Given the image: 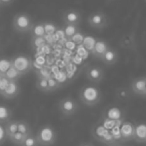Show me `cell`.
<instances>
[{"mask_svg":"<svg viewBox=\"0 0 146 146\" xmlns=\"http://www.w3.org/2000/svg\"><path fill=\"white\" fill-rule=\"evenodd\" d=\"M44 28H45V33L47 35L53 34L55 31V26L53 23H44Z\"/></svg>","mask_w":146,"mask_h":146,"instance_id":"27","label":"cell"},{"mask_svg":"<svg viewBox=\"0 0 146 146\" xmlns=\"http://www.w3.org/2000/svg\"><path fill=\"white\" fill-rule=\"evenodd\" d=\"M3 76H4V77H6L7 79L9 80V81H18V79L22 75H21L20 73H19L18 71L16 70V69L13 68V67L11 66Z\"/></svg>","mask_w":146,"mask_h":146,"instance_id":"20","label":"cell"},{"mask_svg":"<svg viewBox=\"0 0 146 146\" xmlns=\"http://www.w3.org/2000/svg\"><path fill=\"white\" fill-rule=\"evenodd\" d=\"M47 80H48V92L54 91V90L58 89L59 86H60L58 80L55 77H53V76H50L49 78H47Z\"/></svg>","mask_w":146,"mask_h":146,"instance_id":"25","label":"cell"},{"mask_svg":"<svg viewBox=\"0 0 146 146\" xmlns=\"http://www.w3.org/2000/svg\"><path fill=\"white\" fill-rule=\"evenodd\" d=\"M144 96H146V86H145V93H144Z\"/></svg>","mask_w":146,"mask_h":146,"instance_id":"32","label":"cell"},{"mask_svg":"<svg viewBox=\"0 0 146 146\" xmlns=\"http://www.w3.org/2000/svg\"><path fill=\"white\" fill-rule=\"evenodd\" d=\"M17 131L22 133L25 136L32 134V130H31L30 125L25 120H18V122H17Z\"/></svg>","mask_w":146,"mask_h":146,"instance_id":"17","label":"cell"},{"mask_svg":"<svg viewBox=\"0 0 146 146\" xmlns=\"http://www.w3.org/2000/svg\"><path fill=\"white\" fill-rule=\"evenodd\" d=\"M17 122H18V120L11 119L10 121L5 123L4 129H5V133H6L7 138L12 136L13 134H15L17 132Z\"/></svg>","mask_w":146,"mask_h":146,"instance_id":"19","label":"cell"},{"mask_svg":"<svg viewBox=\"0 0 146 146\" xmlns=\"http://www.w3.org/2000/svg\"><path fill=\"white\" fill-rule=\"evenodd\" d=\"M108 146H120L119 144H116V143H112V144H109Z\"/></svg>","mask_w":146,"mask_h":146,"instance_id":"31","label":"cell"},{"mask_svg":"<svg viewBox=\"0 0 146 146\" xmlns=\"http://www.w3.org/2000/svg\"><path fill=\"white\" fill-rule=\"evenodd\" d=\"M30 33L32 38H44V36L46 35L45 28H44V23L43 22L34 23L30 30Z\"/></svg>","mask_w":146,"mask_h":146,"instance_id":"15","label":"cell"},{"mask_svg":"<svg viewBox=\"0 0 146 146\" xmlns=\"http://www.w3.org/2000/svg\"><path fill=\"white\" fill-rule=\"evenodd\" d=\"M6 139H7V136L6 133H5L4 126H2V124H0V144H2Z\"/></svg>","mask_w":146,"mask_h":146,"instance_id":"29","label":"cell"},{"mask_svg":"<svg viewBox=\"0 0 146 146\" xmlns=\"http://www.w3.org/2000/svg\"><path fill=\"white\" fill-rule=\"evenodd\" d=\"M79 146H93L91 143H87V142H85V143H81Z\"/></svg>","mask_w":146,"mask_h":146,"instance_id":"30","label":"cell"},{"mask_svg":"<svg viewBox=\"0 0 146 146\" xmlns=\"http://www.w3.org/2000/svg\"><path fill=\"white\" fill-rule=\"evenodd\" d=\"M134 127H135V124L132 122H122L119 128V133L120 137L123 141H129V140L134 139Z\"/></svg>","mask_w":146,"mask_h":146,"instance_id":"9","label":"cell"},{"mask_svg":"<svg viewBox=\"0 0 146 146\" xmlns=\"http://www.w3.org/2000/svg\"><path fill=\"white\" fill-rule=\"evenodd\" d=\"M20 146H39L38 141H37V138L35 135L30 134V135L26 136L24 139V141L22 142Z\"/></svg>","mask_w":146,"mask_h":146,"instance_id":"23","label":"cell"},{"mask_svg":"<svg viewBox=\"0 0 146 146\" xmlns=\"http://www.w3.org/2000/svg\"><path fill=\"white\" fill-rule=\"evenodd\" d=\"M85 75L91 83L98 84L103 80L105 72L103 68L98 65H90L85 69Z\"/></svg>","mask_w":146,"mask_h":146,"instance_id":"7","label":"cell"},{"mask_svg":"<svg viewBox=\"0 0 146 146\" xmlns=\"http://www.w3.org/2000/svg\"><path fill=\"white\" fill-rule=\"evenodd\" d=\"M36 87L41 92H48V80H47V78H38L36 81Z\"/></svg>","mask_w":146,"mask_h":146,"instance_id":"24","label":"cell"},{"mask_svg":"<svg viewBox=\"0 0 146 146\" xmlns=\"http://www.w3.org/2000/svg\"><path fill=\"white\" fill-rule=\"evenodd\" d=\"M146 86V76L136 77L131 82V90L134 94L139 96H144Z\"/></svg>","mask_w":146,"mask_h":146,"instance_id":"11","label":"cell"},{"mask_svg":"<svg viewBox=\"0 0 146 146\" xmlns=\"http://www.w3.org/2000/svg\"><path fill=\"white\" fill-rule=\"evenodd\" d=\"M11 67V59L1 58L0 59V75H4Z\"/></svg>","mask_w":146,"mask_h":146,"instance_id":"22","label":"cell"},{"mask_svg":"<svg viewBox=\"0 0 146 146\" xmlns=\"http://www.w3.org/2000/svg\"><path fill=\"white\" fill-rule=\"evenodd\" d=\"M25 137L26 136L23 135L22 133H20V132L17 131L15 134H13L12 136H10V137H8L7 139L9 140L10 142H12L14 145H17V146H20L21 144H22V142L24 141Z\"/></svg>","mask_w":146,"mask_h":146,"instance_id":"21","label":"cell"},{"mask_svg":"<svg viewBox=\"0 0 146 146\" xmlns=\"http://www.w3.org/2000/svg\"><path fill=\"white\" fill-rule=\"evenodd\" d=\"M0 77H1V75H0Z\"/></svg>","mask_w":146,"mask_h":146,"instance_id":"33","label":"cell"},{"mask_svg":"<svg viewBox=\"0 0 146 146\" xmlns=\"http://www.w3.org/2000/svg\"><path fill=\"white\" fill-rule=\"evenodd\" d=\"M133 140L137 143H146V123L141 122L135 124Z\"/></svg>","mask_w":146,"mask_h":146,"instance_id":"14","label":"cell"},{"mask_svg":"<svg viewBox=\"0 0 146 146\" xmlns=\"http://www.w3.org/2000/svg\"><path fill=\"white\" fill-rule=\"evenodd\" d=\"M109 47V45L107 44L105 40L103 39H99V40L95 41L93 45V48L91 50V54L94 58L101 59L102 55L105 53V51L107 50V48Z\"/></svg>","mask_w":146,"mask_h":146,"instance_id":"13","label":"cell"},{"mask_svg":"<svg viewBox=\"0 0 146 146\" xmlns=\"http://www.w3.org/2000/svg\"><path fill=\"white\" fill-rule=\"evenodd\" d=\"M87 22L92 28L95 29H101L105 28L108 24H109V20H108L107 16L104 12L102 11H95L92 12L91 14L88 16Z\"/></svg>","mask_w":146,"mask_h":146,"instance_id":"6","label":"cell"},{"mask_svg":"<svg viewBox=\"0 0 146 146\" xmlns=\"http://www.w3.org/2000/svg\"><path fill=\"white\" fill-rule=\"evenodd\" d=\"M58 109L64 117H70V116L77 113V111L79 110V105L74 98L67 96L59 101Z\"/></svg>","mask_w":146,"mask_h":146,"instance_id":"4","label":"cell"},{"mask_svg":"<svg viewBox=\"0 0 146 146\" xmlns=\"http://www.w3.org/2000/svg\"><path fill=\"white\" fill-rule=\"evenodd\" d=\"M102 93L99 87L93 84H86L80 89L79 99L86 106H95L101 101Z\"/></svg>","mask_w":146,"mask_h":146,"instance_id":"1","label":"cell"},{"mask_svg":"<svg viewBox=\"0 0 146 146\" xmlns=\"http://www.w3.org/2000/svg\"><path fill=\"white\" fill-rule=\"evenodd\" d=\"M80 31V28L78 25H71V24H64V27H63V32H64V35L67 39L70 40L71 37L74 34Z\"/></svg>","mask_w":146,"mask_h":146,"instance_id":"18","label":"cell"},{"mask_svg":"<svg viewBox=\"0 0 146 146\" xmlns=\"http://www.w3.org/2000/svg\"><path fill=\"white\" fill-rule=\"evenodd\" d=\"M12 111L6 105L0 104V124H5L11 120Z\"/></svg>","mask_w":146,"mask_h":146,"instance_id":"16","label":"cell"},{"mask_svg":"<svg viewBox=\"0 0 146 146\" xmlns=\"http://www.w3.org/2000/svg\"><path fill=\"white\" fill-rule=\"evenodd\" d=\"M8 83H9V80L7 79L6 77L1 75V77H0V93H1L2 91H4L5 88H6L7 85H8Z\"/></svg>","mask_w":146,"mask_h":146,"instance_id":"28","label":"cell"},{"mask_svg":"<svg viewBox=\"0 0 146 146\" xmlns=\"http://www.w3.org/2000/svg\"><path fill=\"white\" fill-rule=\"evenodd\" d=\"M118 59H119V55H118L117 50H115L114 48L109 46L107 48V50L105 51V53L102 55L100 60L104 64L108 65V66H112V65L116 64L118 62Z\"/></svg>","mask_w":146,"mask_h":146,"instance_id":"12","label":"cell"},{"mask_svg":"<svg viewBox=\"0 0 146 146\" xmlns=\"http://www.w3.org/2000/svg\"><path fill=\"white\" fill-rule=\"evenodd\" d=\"M33 24H34V22H33L31 16L25 12H19L13 17V29L18 33L30 32Z\"/></svg>","mask_w":146,"mask_h":146,"instance_id":"3","label":"cell"},{"mask_svg":"<svg viewBox=\"0 0 146 146\" xmlns=\"http://www.w3.org/2000/svg\"><path fill=\"white\" fill-rule=\"evenodd\" d=\"M19 93H20V86L17 83V81H9L7 87L5 88L4 91L0 93V95L6 99H13L17 97Z\"/></svg>","mask_w":146,"mask_h":146,"instance_id":"10","label":"cell"},{"mask_svg":"<svg viewBox=\"0 0 146 146\" xmlns=\"http://www.w3.org/2000/svg\"><path fill=\"white\" fill-rule=\"evenodd\" d=\"M62 19L64 24L79 25L82 20V15L76 9H68L63 12Z\"/></svg>","mask_w":146,"mask_h":146,"instance_id":"8","label":"cell"},{"mask_svg":"<svg viewBox=\"0 0 146 146\" xmlns=\"http://www.w3.org/2000/svg\"><path fill=\"white\" fill-rule=\"evenodd\" d=\"M11 66L15 68L21 75H24L32 69V60L26 55H16L11 59Z\"/></svg>","mask_w":146,"mask_h":146,"instance_id":"5","label":"cell"},{"mask_svg":"<svg viewBox=\"0 0 146 146\" xmlns=\"http://www.w3.org/2000/svg\"><path fill=\"white\" fill-rule=\"evenodd\" d=\"M84 34L82 33V31H78L76 34H74L72 37H71L70 40L72 41L73 43H75V44H81V43L84 42Z\"/></svg>","mask_w":146,"mask_h":146,"instance_id":"26","label":"cell"},{"mask_svg":"<svg viewBox=\"0 0 146 146\" xmlns=\"http://www.w3.org/2000/svg\"><path fill=\"white\" fill-rule=\"evenodd\" d=\"M36 138L39 146H51L57 140V132L54 127L49 124L41 126L36 133Z\"/></svg>","mask_w":146,"mask_h":146,"instance_id":"2","label":"cell"}]
</instances>
